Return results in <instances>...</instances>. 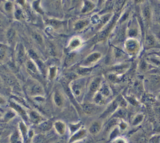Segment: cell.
<instances>
[{"label":"cell","mask_w":160,"mask_h":143,"mask_svg":"<svg viewBox=\"0 0 160 143\" xmlns=\"http://www.w3.org/2000/svg\"><path fill=\"white\" fill-rule=\"evenodd\" d=\"M11 4L10 3H8L6 4L5 5V8H6V10H10L11 9Z\"/></svg>","instance_id":"e575fe53"},{"label":"cell","mask_w":160,"mask_h":143,"mask_svg":"<svg viewBox=\"0 0 160 143\" xmlns=\"http://www.w3.org/2000/svg\"><path fill=\"white\" fill-rule=\"evenodd\" d=\"M102 127L103 124L101 121H94L90 124L88 131L92 135H96L101 131Z\"/></svg>","instance_id":"7c38bea8"},{"label":"cell","mask_w":160,"mask_h":143,"mask_svg":"<svg viewBox=\"0 0 160 143\" xmlns=\"http://www.w3.org/2000/svg\"><path fill=\"white\" fill-rule=\"evenodd\" d=\"M90 23V20L89 18H84L77 20L74 24V30L80 31L84 30Z\"/></svg>","instance_id":"9a60e30c"},{"label":"cell","mask_w":160,"mask_h":143,"mask_svg":"<svg viewBox=\"0 0 160 143\" xmlns=\"http://www.w3.org/2000/svg\"><path fill=\"white\" fill-rule=\"evenodd\" d=\"M73 143H83V142H81L80 141H78V142H73Z\"/></svg>","instance_id":"f35d334b"},{"label":"cell","mask_w":160,"mask_h":143,"mask_svg":"<svg viewBox=\"0 0 160 143\" xmlns=\"http://www.w3.org/2000/svg\"><path fill=\"white\" fill-rule=\"evenodd\" d=\"M2 117V114L0 112V117Z\"/></svg>","instance_id":"ab89813d"},{"label":"cell","mask_w":160,"mask_h":143,"mask_svg":"<svg viewBox=\"0 0 160 143\" xmlns=\"http://www.w3.org/2000/svg\"><path fill=\"white\" fill-rule=\"evenodd\" d=\"M124 49L128 55H136L140 50V43L137 39L128 38L124 44Z\"/></svg>","instance_id":"3957f363"},{"label":"cell","mask_w":160,"mask_h":143,"mask_svg":"<svg viewBox=\"0 0 160 143\" xmlns=\"http://www.w3.org/2000/svg\"><path fill=\"white\" fill-rule=\"evenodd\" d=\"M159 1H160V0H159Z\"/></svg>","instance_id":"7bdbcfd3"},{"label":"cell","mask_w":160,"mask_h":143,"mask_svg":"<svg viewBox=\"0 0 160 143\" xmlns=\"http://www.w3.org/2000/svg\"><path fill=\"white\" fill-rule=\"evenodd\" d=\"M88 131L84 128H80L77 131L74 133L72 137H70L69 142L73 143L75 142L80 141L81 139H84L87 136Z\"/></svg>","instance_id":"9c48e42d"},{"label":"cell","mask_w":160,"mask_h":143,"mask_svg":"<svg viewBox=\"0 0 160 143\" xmlns=\"http://www.w3.org/2000/svg\"><path fill=\"white\" fill-rule=\"evenodd\" d=\"M102 57L101 53L99 51H94L90 53L83 60L81 64V67L85 68H92L95 64L100 60Z\"/></svg>","instance_id":"8992f818"},{"label":"cell","mask_w":160,"mask_h":143,"mask_svg":"<svg viewBox=\"0 0 160 143\" xmlns=\"http://www.w3.org/2000/svg\"><path fill=\"white\" fill-rule=\"evenodd\" d=\"M141 8V19L143 20V23L147 27H149L153 18V12L151 6L149 4H146V2L142 4Z\"/></svg>","instance_id":"277c9868"},{"label":"cell","mask_w":160,"mask_h":143,"mask_svg":"<svg viewBox=\"0 0 160 143\" xmlns=\"http://www.w3.org/2000/svg\"><path fill=\"white\" fill-rule=\"evenodd\" d=\"M17 60L20 63H22L25 60V52L23 47L21 45L18 50L17 53Z\"/></svg>","instance_id":"603a6c76"},{"label":"cell","mask_w":160,"mask_h":143,"mask_svg":"<svg viewBox=\"0 0 160 143\" xmlns=\"http://www.w3.org/2000/svg\"><path fill=\"white\" fill-rule=\"evenodd\" d=\"M29 94L32 96H40L43 94V88L42 86L38 84L34 83L30 85L29 88Z\"/></svg>","instance_id":"4fadbf2b"},{"label":"cell","mask_w":160,"mask_h":143,"mask_svg":"<svg viewBox=\"0 0 160 143\" xmlns=\"http://www.w3.org/2000/svg\"><path fill=\"white\" fill-rule=\"evenodd\" d=\"M145 45L147 48H154L158 45V40L156 37L150 31L147 32L145 35Z\"/></svg>","instance_id":"8fae6325"},{"label":"cell","mask_w":160,"mask_h":143,"mask_svg":"<svg viewBox=\"0 0 160 143\" xmlns=\"http://www.w3.org/2000/svg\"><path fill=\"white\" fill-rule=\"evenodd\" d=\"M158 98H159V99H160V94H159V96H158Z\"/></svg>","instance_id":"60d3db41"},{"label":"cell","mask_w":160,"mask_h":143,"mask_svg":"<svg viewBox=\"0 0 160 143\" xmlns=\"http://www.w3.org/2000/svg\"><path fill=\"white\" fill-rule=\"evenodd\" d=\"M26 67L31 74H32L34 76L38 75V68L36 65H35L34 63L31 60H28L26 62Z\"/></svg>","instance_id":"7402d4cb"},{"label":"cell","mask_w":160,"mask_h":143,"mask_svg":"<svg viewBox=\"0 0 160 143\" xmlns=\"http://www.w3.org/2000/svg\"><path fill=\"white\" fill-rule=\"evenodd\" d=\"M33 37H34V39L36 40L38 43H40V44L43 43V39L40 35L35 33L33 35Z\"/></svg>","instance_id":"f546056e"},{"label":"cell","mask_w":160,"mask_h":143,"mask_svg":"<svg viewBox=\"0 0 160 143\" xmlns=\"http://www.w3.org/2000/svg\"><path fill=\"white\" fill-rule=\"evenodd\" d=\"M6 102L5 99L3 97L0 96V105H5V104H6Z\"/></svg>","instance_id":"836d02e7"},{"label":"cell","mask_w":160,"mask_h":143,"mask_svg":"<svg viewBox=\"0 0 160 143\" xmlns=\"http://www.w3.org/2000/svg\"><path fill=\"white\" fill-rule=\"evenodd\" d=\"M143 119H144L143 114H138L136 115L133 117V119L132 121V125H133V126H137V125H139V124H141L142 122H143Z\"/></svg>","instance_id":"d4e9b609"},{"label":"cell","mask_w":160,"mask_h":143,"mask_svg":"<svg viewBox=\"0 0 160 143\" xmlns=\"http://www.w3.org/2000/svg\"><path fill=\"white\" fill-rule=\"evenodd\" d=\"M61 0H54V2L57 3V4H60L61 3Z\"/></svg>","instance_id":"8d00e7d4"},{"label":"cell","mask_w":160,"mask_h":143,"mask_svg":"<svg viewBox=\"0 0 160 143\" xmlns=\"http://www.w3.org/2000/svg\"><path fill=\"white\" fill-rule=\"evenodd\" d=\"M6 47L3 44L0 43V60H3L6 57Z\"/></svg>","instance_id":"4316f807"},{"label":"cell","mask_w":160,"mask_h":143,"mask_svg":"<svg viewBox=\"0 0 160 143\" xmlns=\"http://www.w3.org/2000/svg\"><path fill=\"white\" fill-rule=\"evenodd\" d=\"M20 139L21 138H20V133L18 131H15L11 136L10 142L11 143H19Z\"/></svg>","instance_id":"484cf974"},{"label":"cell","mask_w":160,"mask_h":143,"mask_svg":"<svg viewBox=\"0 0 160 143\" xmlns=\"http://www.w3.org/2000/svg\"><path fill=\"white\" fill-rule=\"evenodd\" d=\"M120 12L116 13L113 17H112L109 22L104 25L100 30H99L95 37V41L96 42H100L104 41L107 39L109 35L111 32L112 30L116 25L117 22L118 21V17Z\"/></svg>","instance_id":"7a4b0ae2"},{"label":"cell","mask_w":160,"mask_h":143,"mask_svg":"<svg viewBox=\"0 0 160 143\" xmlns=\"http://www.w3.org/2000/svg\"><path fill=\"white\" fill-rule=\"evenodd\" d=\"M122 101H123V100H121L119 98H117L115 100H114L109 105V107H107V109L104 111V112L102 114V116L106 117L108 115L113 114L115 111H116L117 110V108L118 107V106L121 104Z\"/></svg>","instance_id":"ba28073f"},{"label":"cell","mask_w":160,"mask_h":143,"mask_svg":"<svg viewBox=\"0 0 160 143\" xmlns=\"http://www.w3.org/2000/svg\"><path fill=\"white\" fill-rule=\"evenodd\" d=\"M53 127H54L56 132L61 136L64 134L66 130V126L65 123L61 121H58L55 122L54 124H53Z\"/></svg>","instance_id":"e0dca14e"},{"label":"cell","mask_w":160,"mask_h":143,"mask_svg":"<svg viewBox=\"0 0 160 143\" xmlns=\"http://www.w3.org/2000/svg\"><path fill=\"white\" fill-rule=\"evenodd\" d=\"M113 55L114 58L116 60H121L125 57V53L118 47H114L113 50Z\"/></svg>","instance_id":"44dd1931"},{"label":"cell","mask_w":160,"mask_h":143,"mask_svg":"<svg viewBox=\"0 0 160 143\" xmlns=\"http://www.w3.org/2000/svg\"><path fill=\"white\" fill-rule=\"evenodd\" d=\"M82 40L78 37H75L71 40L69 43L68 48L70 50H75L79 48L82 45Z\"/></svg>","instance_id":"ac0fdd59"},{"label":"cell","mask_w":160,"mask_h":143,"mask_svg":"<svg viewBox=\"0 0 160 143\" xmlns=\"http://www.w3.org/2000/svg\"><path fill=\"white\" fill-rule=\"evenodd\" d=\"M55 143H60V142H55Z\"/></svg>","instance_id":"b9f144b4"},{"label":"cell","mask_w":160,"mask_h":143,"mask_svg":"<svg viewBox=\"0 0 160 143\" xmlns=\"http://www.w3.org/2000/svg\"><path fill=\"white\" fill-rule=\"evenodd\" d=\"M69 89L75 99L79 104L83 103L86 87V79L80 77L73 79L69 84Z\"/></svg>","instance_id":"6da1fadb"},{"label":"cell","mask_w":160,"mask_h":143,"mask_svg":"<svg viewBox=\"0 0 160 143\" xmlns=\"http://www.w3.org/2000/svg\"><path fill=\"white\" fill-rule=\"evenodd\" d=\"M56 75V67H52L49 70V77L51 79H53Z\"/></svg>","instance_id":"1f68e13d"},{"label":"cell","mask_w":160,"mask_h":143,"mask_svg":"<svg viewBox=\"0 0 160 143\" xmlns=\"http://www.w3.org/2000/svg\"><path fill=\"white\" fill-rule=\"evenodd\" d=\"M15 34H16V33L13 29H11L8 31L7 38L10 42H11L14 40V39L15 38Z\"/></svg>","instance_id":"f1b7e54d"},{"label":"cell","mask_w":160,"mask_h":143,"mask_svg":"<svg viewBox=\"0 0 160 143\" xmlns=\"http://www.w3.org/2000/svg\"><path fill=\"white\" fill-rule=\"evenodd\" d=\"M102 83V79L100 76L95 77L92 80L88 86L87 97H88V99H93L94 96L98 92Z\"/></svg>","instance_id":"5b68a950"},{"label":"cell","mask_w":160,"mask_h":143,"mask_svg":"<svg viewBox=\"0 0 160 143\" xmlns=\"http://www.w3.org/2000/svg\"><path fill=\"white\" fill-rule=\"evenodd\" d=\"M81 122L77 123L76 124H70L69 125L70 132L72 133V134H73L74 133H75L78 129H80L81 128Z\"/></svg>","instance_id":"83f0119b"},{"label":"cell","mask_w":160,"mask_h":143,"mask_svg":"<svg viewBox=\"0 0 160 143\" xmlns=\"http://www.w3.org/2000/svg\"><path fill=\"white\" fill-rule=\"evenodd\" d=\"M82 107H83V111H84L86 114H88V115L93 114L94 113L96 112V110H97L96 107L94 105L91 104L90 103L84 104L82 105Z\"/></svg>","instance_id":"ffe728a7"},{"label":"cell","mask_w":160,"mask_h":143,"mask_svg":"<svg viewBox=\"0 0 160 143\" xmlns=\"http://www.w3.org/2000/svg\"><path fill=\"white\" fill-rule=\"evenodd\" d=\"M112 143H127V141L125 139L121 137H118L113 139Z\"/></svg>","instance_id":"4dcf8cb0"},{"label":"cell","mask_w":160,"mask_h":143,"mask_svg":"<svg viewBox=\"0 0 160 143\" xmlns=\"http://www.w3.org/2000/svg\"><path fill=\"white\" fill-rule=\"evenodd\" d=\"M96 7V5L91 0H83V5L81 8V12L86 14L93 11Z\"/></svg>","instance_id":"5bb4252c"},{"label":"cell","mask_w":160,"mask_h":143,"mask_svg":"<svg viewBox=\"0 0 160 143\" xmlns=\"http://www.w3.org/2000/svg\"><path fill=\"white\" fill-rule=\"evenodd\" d=\"M29 119H30L33 123L36 124H40L41 122H43V119L41 116L37 112L34 111H29L28 114Z\"/></svg>","instance_id":"d6986e66"},{"label":"cell","mask_w":160,"mask_h":143,"mask_svg":"<svg viewBox=\"0 0 160 143\" xmlns=\"http://www.w3.org/2000/svg\"><path fill=\"white\" fill-rule=\"evenodd\" d=\"M146 0H133V3L136 5H141L146 2Z\"/></svg>","instance_id":"d6a6232c"},{"label":"cell","mask_w":160,"mask_h":143,"mask_svg":"<svg viewBox=\"0 0 160 143\" xmlns=\"http://www.w3.org/2000/svg\"><path fill=\"white\" fill-rule=\"evenodd\" d=\"M106 0H98V5H99V6L103 5V3H104V2H106Z\"/></svg>","instance_id":"d590c367"},{"label":"cell","mask_w":160,"mask_h":143,"mask_svg":"<svg viewBox=\"0 0 160 143\" xmlns=\"http://www.w3.org/2000/svg\"><path fill=\"white\" fill-rule=\"evenodd\" d=\"M79 1H80V0H72V2H73V4L77 3Z\"/></svg>","instance_id":"74e56055"},{"label":"cell","mask_w":160,"mask_h":143,"mask_svg":"<svg viewBox=\"0 0 160 143\" xmlns=\"http://www.w3.org/2000/svg\"><path fill=\"white\" fill-rule=\"evenodd\" d=\"M135 20V18L131 20L127 26V36L128 38L136 39L139 35V30L138 28V23Z\"/></svg>","instance_id":"52a82bcc"},{"label":"cell","mask_w":160,"mask_h":143,"mask_svg":"<svg viewBox=\"0 0 160 143\" xmlns=\"http://www.w3.org/2000/svg\"><path fill=\"white\" fill-rule=\"evenodd\" d=\"M10 105L11 106V108L13 109H14L18 114L23 119L25 120V121L27 122L29 120V116H28V114L26 112V111H25V109L23 107L15 102H11L10 104Z\"/></svg>","instance_id":"30bf717a"},{"label":"cell","mask_w":160,"mask_h":143,"mask_svg":"<svg viewBox=\"0 0 160 143\" xmlns=\"http://www.w3.org/2000/svg\"><path fill=\"white\" fill-rule=\"evenodd\" d=\"M53 101L58 107H62L64 103V99L63 94L58 91H57L53 94Z\"/></svg>","instance_id":"2e32d148"},{"label":"cell","mask_w":160,"mask_h":143,"mask_svg":"<svg viewBox=\"0 0 160 143\" xmlns=\"http://www.w3.org/2000/svg\"><path fill=\"white\" fill-rule=\"evenodd\" d=\"M52 127V124L50 121H46L41 122L39 125V129L42 131H47L51 129Z\"/></svg>","instance_id":"cb8c5ba5"}]
</instances>
